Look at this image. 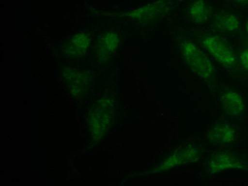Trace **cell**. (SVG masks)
Here are the masks:
<instances>
[{
    "label": "cell",
    "instance_id": "cell-2",
    "mask_svg": "<svg viewBox=\"0 0 248 186\" xmlns=\"http://www.w3.org/2000/svg\"><path fill=\"white\" fill-rule=\"evenodd\" d=\"M186 0H155L126 15L133 21L145 25L158 23L170 16Z\"/></svg>",
    "mask_w": 248,
    "mask_h": 186
},
{
    "label": "cell",
    "instance_id": "cell-9",
    "mask_svg": "<svg viewBox=\"0 0 248 186\" xmlns=\"http://www.w3.org/2000/svg\"><path fill=\"white\" fill-rule=\"evenodd\" d=\"M236 165L237 163L232 157L227 155H221L214 157L213 159L210 161L209 168L210 171L217 173L221 170L237 167Z\"/></svg>",
    "mask_w": 248,
    "mask_h": 186
},
{
    "label": "cell",
    "instance_id": "cell-4",
    "mask_svg": "<svg viewBox=\"0 0 248 186\" xmlns=\"http://www.w3.org/2000/svg\"><path fill=\"white\" fill-rule=\"evenodd\" d=\"M213 16V7L210 0H190L184 9V19L193 25H203Z\"/></svg>",
    "mask_w": 248,
    "mask_h": 186
},
{
    "label": "cell",
    "instance_id": "cell-14",
    "mask_svg": "<svg viewBox=\"0 0 248 186\" xmlns=\"http://www.w3.org/2000/svg\"><path fill=\"white\" fill-rule=\"evenodd\" d=\"M246 30H247V32H248V23H247V27H246Z\"/></svg>",
    "mask_w": 248,
    "mask_h": 186
},
{
    "label": "cell",
    "instance_id": "cell-5",
    "mask_svg": "<svg viewBox=\"0 0 248 186\" xmlns=\"http://www.w3.org/2000/svg\"><path fill=\"white\" fill-rule=\"evenodd\" d=\"M211 20L215 29L222 33H235L241 27V19L238 14L231 10L218 12Z\"/></svg>",
    "mask_w": 248,
    "mask_h": 186
},
{
    "label": "cell",
    "instance_id": "cell-8",
    "mask_svg": "<svg viewBox=\"0 0 248 186\" xmlns=\"http://www.w3.org/2000/svg\"><path fill=\"white\" fill-rule=\"evenodd\" d=\"M208 138L215 144H226L234 140V131L227 124H217L210 130Z\"/></svg>",
    "mask_w": 248,
    "mask_h": 186
},
{
    "label": "cell",
    "instance_id": "cell-1",
    "mask_svg": "<svg viewBox=\"0 0 248 186\" xmlns=\"http://www.w3.org/2000/svg\"><path fill=\"white\" fill-rule=\"evenodd\" d=\"M179 52L186 64L197 75L206 82H212L215 76L211 60L199 46L189 40L181 41Z\"/></svg>",
    "mask_w": 248,
    "mask_h": 186
},
{
    "label": "cell",
    "instance_id": "cell-11",
    "mask_svg": "<svg viewBox=\"0 0 248 186\" xmlns=\"http://www.w3.org/2000/svg\"><path fill=\"white\" fill-rule=\"evenodd\" d=\"M119 42V37L117 33H112V32L109 33L102 40V47L100 49H102L106 55L110 56L114 54Z\"/></svg>",
    "mask_w": 248,
    "mask_h": 186
},
{
    "label": "cell",
    "instance_id": "cell-3",
    "mask_svg": "<svg viewBox=\"0 0 248 186\" xmlns=\"http://www.w3.org/2000/svg\"><path fill=\"white\" fill-rule=\"evenodd\" d=\"M202 43L207 52L223 65L231 66L235 63V56L232 48L221 37L210 34L203 37Z\"/></svg>",
    "mask_w": 248,
    "mask_h": 186
},
{
    "label": "cell",
    "instance_id": "cell-10",
    "mask_svg": "<svg viewBox=\"0 0 248 186\" xmlns=\"http://www.w3.org/2000/svg\"><path fill=\"white\" fill-rule=\"evenodd\" d=\"M88 45V38L84 33L78 34L68 44L67 49L70 55L81 56L82 53L87 48Z\"/></svg>",
    "mask_w": 248,
    "mask_h": 186
},
{
    "label": "cell",
    "instance_id": "cell-12",
    "mask_svg": "<svg viewBox=\"0 0 248 186\" xmlns=\"http://www.w3.org/2000/svg\"><path fill=\"white\" fill-rule=\"evenodd\" d=\"M225 6L235 10H248V0H218Z\"/></svg>",
    "mask_w": 248,
    "mask_h": 186
},
{
    "label": "cell",
    "instance_id": "cell-7",
    "mask_svg": "<svg viewBox=\"0 0 248 186\" xmlns=\"http://www.w3.org/2000/svg\"><path fill=\"white\" fill-rule=\"evenodd\" d=\"M222 108L232 117H237L244 110V104L240 95L235 92L228 91L221 96Z\"/></svg>",
    "mask_w": 248,
    "mask_h": 186
},
{
    "label": "cell",
    "instance_id": "cell-13",
    "mask_svg": "<svg viewBox=\"0 0 248 186\" xmlns=\"http://www.w3.org/2000/svg\"><path fill=\"white\" fill-rule=\"evenodd\" d=\"M239 60L243 67L248 71V47L241 53Z\"/></svg>",
    "mask_w": 248,
    "mask_h": 186
},
{
    "label": "cell",
    "instance_id": "cell-6",
    "mask_svg": "<svg viewBox=\"0 0 248 186\" xmlns=\"http://www.w3.org/2000/svg\"><path fill=\"white\" fill-rule=\"evenodd\" d=\"M198 156V149L194 146H187L172 154L158 167V171H166L180 166L183 164L190 163L196 159Z\"/></svg>",
    "mask_w": 248,
    "mask_h": 186
}]
</instances>
